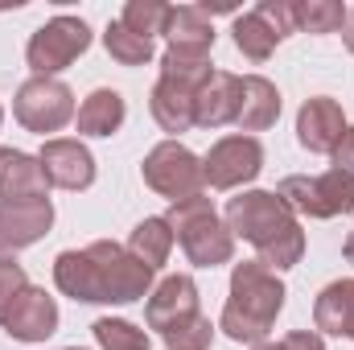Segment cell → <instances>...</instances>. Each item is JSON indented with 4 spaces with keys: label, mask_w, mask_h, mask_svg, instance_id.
<instances>
[{
    "label": "cell",
    "mask_w": 354,
    "mask_h": 350,
    "mask_svg": "<svg viewBox=\"0 0 354 350\" xmlns=\"http://www.w3.org/2000/svg\"><path fill=\"white\" fill-rule=\"evenodd\" d=\"M165 21H169V4H161V0H128L124 17H120V25H128L132 33H140L149 42L157 33H165Z\"/></svg>",
    "instance_id": "cell-27"
},
{
    "label": "cell",
    "mask_w": 354,
    "mask_h": 350,
    "mask_svg": "<svg viewBox=\"0 0 354 350\" xmlns=\"http://www.w3.org/2000/svg\"><path fill=\"white\" fill-rule=\"evenodd\" d=\"M174 227V239L181 243V252L189 256V264L198 268H218L231 264L235 256V235L227 231V223L218 219V210L210 206V198H185L165 214Z\"/></svg>",
    "instance_id": "cell-6"
},
{
    "label": "cell",
    "mask_w": 354,
    "mask_h": 350,
    "mask_svg": "<svg viewBox=\"0 0 354 350\" xmlns=\"http://www.w3.org/2000/svg\"><path fill=\"white\" fill-rule=\"evenodd\" d=\"M214 75L210 54H177L165 50L161 58V79L153 87V120L165 132H189L194 128V103H198V87Z\"/></svg>",
    "instance_id": "cell-5"
},
{
    "label": "cell",
    "mask_w": 354,
    "mask_h": 350,
    "mask_svg": "<svg viewBox=\"0 0 354 350\" xmlns=\"http://www.w3.org/2000/svg\"><path fill=\"white\" fill-rule=\"evenodd\" d=\"M29 288V276H25V268L12 260H0V322H4V313L17 305V297Z\"/></svg>",
    "instance_id": "cell-28"
},
{
    "label": "cell",
    "mask_w": 354,
    "mask_h": 350,
    "mask_svg": "<svg viewBox=\"0 0 354 350\" xmlns=\"http://www.w3.org/2000/svg\"><path fill=\"white\" fill-rule=\"evenodd\" d=\"M140 174H145V181H149L161 198H169L174 206H177V202H185V198H198V194H202V185H206L202 161H198L185 145H177V140L157 145V149L145 157Z\"/></svg>",
    "instance_id": "cell-9"
},
{
    "label": "cell",
    "mask_w": 354,
    "mask_h": 350,
    "mask_svg": "<svg viewBox=\"0 0 354 350\" xmlns=\"http://www.w3.org/2000/svg\"><path fill=\"white\" fill-rule=\"evenodd\" d=\"M235 46H239V54L243 58H252V62H264L268 54L280 46V37H276V29L268 25L264 17L252 8V12H243V17H235Z\"/></svg>",
    "instance_id": "cell-23"
},
{
    "label": "cell",
    "mask_w": 354,
    "mask_h": 350,
    "mask_svg": "<svg viewBox=\"0 0 354 350\" xmlns=\"http://www.w3.org/2000/svg\"><path fill=\"white\" fill-rule=\"evenodd\" d=\"M4 334L8 338H17V342H46L54 330H58V305H54V297L46 293V288H25L21 297H17V305L4 313Z\"/></svg>",
    "instance_id": "cell-12"
},
{
    "label": "cell",
    "mask_w": 354,
    "mask_h": 350,
    "mask_svg": "<svg viewBox=\"0 0 354 350\" xmlns=\"http://www.w3.org/2000/svg\"><path fill=\"white\" fill-rule=\"evenodd\" d=\"M165 37H169V50H177V54H210L214 25L198 4H181V8H169Z\"/></svg>",
    "instance_id": "cell-19"
},
{
    "label": "cell",
    "mask_w": 354,
    "mask_h": 350,
    "mask_svg": "<svg viewBox=\"0 0 354 350\" xmlns=\"http://www.w3.org/2000/svg\"><path fill=\"white\" fill-rule=\"evenodd\" d=\"M346 264H354V231H351V239H346Z\"/></svg>",
    "instance_id": "cell-33"
},
{
    "label": "cell",
    "mask_w": 354,
    "mask_h": 350,
    "mask_svg": "<svg viewBox=\"0 0 354 350\" xmlns=\"http://www.w3.org/2000/svg\"><path fill=\"white\" fill-rule=\"evenodd\" d=\"M280 309H284V284H280V276L260 260L235 264V272H231V297H227L218 330L231 342L260 347L272 334Z\"/></svg>",
    "instance_id": "cell-3"
},
{
    "label": "cell",
    "mask_w": 354,
    "mask_h": 350,
    "mask_svg": "<svg viewBox=\"0 0 354 350\" xmlns=\"http://www.w3.org/2000/svg\"><path fill=\"white\" fill-rule=\"evenodd\" d=\"M50 177L41 169L37 157L8 149L4 165H0V202H46Z\"/></svg>",
    "instance_id": "cell-17"
},
{
    "label": "cell",
    "mask_w": 354,
    "mask_h": 350,
    "mask_svg": "<svg viewBox=\"0 0 354 350\" xmlns=\"http://www.w3.org/2000/svg\"><path fill=\"white\" fill-rule=\"evenodd\" d=\"M145 322H149V330L161 334V342L169 350H210V338H214L210 317H202V309H198V284L185 272L165 276L149 293Z\"/></svg>",
    "instance_id": "cell-4"
},
{
    "label": "cell",
    "mask_w": 354,
    "mask_h": 350,
    "mask_svg": "<svg viewBox=\"0 0 354 350\" xmlns=\"http://www.w3.org/2000/svg\"><path fill=\"white\" fill-rule=\"evenodd\" d=\"M4 153H8V149H0V165H4Z\"/></svg>",
    "instance_id": "cell-35"
},
{
    "label": "cell",
    "mask_w": 354,
    "mask_h": 350,
    "mask_svg": "<svg viewBox=\"0 0 354 350\" xmlns=\"http://www.w3.org/2000/svg\"><path fill=\"white\" fill-rule=\"evenodd\" d=\"M280 116V91L260 75H243L239 79V111H235V128L243 132H264Z\"/></svg>",
    "instance_id": "cell-18"
},
{
    "label": "cell",
    "mask_w": 354,
    "mask_h": 350,
    "mask_svg": "<svg viewBox=\"0 0 354 350\" xmlns=\"http://www.w3.org/2000/svg\"><path fill=\"white\" fill-rule=\"evenodd\" d=\"M342 37H346V50L354 54V8H346V25H342Z\"/></svg>",
    "instance_id": "cell-32"
},
{
    "label": "cell",
    "mask_w": 354,
    "mask_h": 350,
    "mask_svg": "<svg viewBox=\"0 0 354 350\" xmlns=\"http://www.w3.org/2000/svg\"><path fill=\"white\" fill-rule=\"evenodd\" d=\"M12 111L29 132L46 136V132H58L75 120V91L62 79H29L17 91Z\"/></svg>",
    "instance_id": "cell-10"
},
{
    "label": "cell",
    "mask_w": 354,
    "mask_h": 350,
    "mask_svg": "<svg viewBox=\"0 0 354 350\" xmlns=\"http://www.w3.org/2000/svg\"><path fill=\"white\" fill-rule=\"evenodd\" d=\"M235 111H239V75L214 71V75L198 87L194 124H198V128H223V124H235Z\"/></svg>",
    "instance_id": "cell-16"
},
{
    "label": "cell",
    "mask_w": 354,
    "mask_h": 350,
    "mask_svg": "<svg viewBox=\"0 0 354 350\" xmlns=\"http://www.w3.org/2000/svg\"><path fill=\"white\" fill-rule=\"evenodd\" d=\"M54 284L58 293L87 301V305H132L149 297L153 268L140 264L128 248L99 239L83 252H62L54 260Z\"/></svg>",
    "instance_id": "cell-1"
},
{
    "label": "cell",
    "mask_w": 354,
    "mask_h": 350,
    "mask_svg": "<svg viewBox=\"0 0 354 350\" xmlns=\"http://www.w3.org/2000/svg\"><path fill=\"white\" fill-rule=\"evenodd\" d=\"M280 347H284V350H326V342H322L313 330H292Z\"/></svg>",
    "instance_id": "cell-31"
},
{
    "label": "cell",
    "mask_w": 354,
    "mask_h": 350,
    "mask_svg": "<svg viewBox=\"0 0 354 350\" xmlns=\"http://www.w3.org/2000/svg\"><path fill=\"white\" fill-rule=\"evenodd\" d=\"M37 161L50 177V185L58 190H87L95 181V157L83 140H46Z\"/></svg>",
    "instance_id": "cell-15"
},
{
    "label": "cell",
    "mask_w": 354,
    "mask_h": 350,
    "mask_svg": "<svg viewBox=\"0 0 354 350\" xmlns=\"http://www.w3.org/2000/svg\"><path fill=\"white\" fill-rule=\"evenodd\" d=\"M334 169H342V174L354 177V128L342 132V140H338V149H334Z\"/></svg>",
    "instance_id": "cell-30"
},
{
    "label": "cell",
    "mask_w": 354,
    "mask_h": 350,
    "mask_svg": "<svg viewBox=\"0 0 354 350\" xmlns=\"http://www.w3.org/2000/svg\"><path fill=\"white\" fill-rule=\"evenodd\" d=\"M346 132V120H342V103L330 99V95H313L305 99V107L297 111V140L301 149L309 153H334L338 140Z\"/></svg>",
    "instance_id": "cell-14"
},
{
    "label": "cell",
    "mask_w": 354,
    "mask_h": 350,
    "mask_svg": "<svg viewBox=\"0 0 354 350\" xmlns=\"http://www.w3.org/2000/svg\"><path fill=\"white\" fill-rule=\"evenodd\" d=\"M128 252L157 272L161 264L169 260V252H174V227H169V219H145V223H136L132 239H128Z\"/></svg>",
    "instance_id": "cell-22"
},
{
    "label": "cell",
    "mask_w": 354,
    "mask_h": 350,
    "mask_svg": "<svg viewBox=\"0 0 354 350\" xmlns=\"http://www.w3.org/2000/svg\"><path fill=\"white\" fill-rule=\"evenodd\" d=\"M103 46H107V54H111L120 66H145V62L153 58V42H149V37H140V33H132V29H128V25H120V21H111V25H107Z\"/></svg>",
    "instance_id": "cell-25"
},
{
    "label": "cell",
    "mask_w": 354,
    "mask_h": 350,
    "mask_svg": "<svg viewBox=\"0 0 354 350\" xmlns=\"http://www.w3.org/2000/svg\"><path fill=\"white\" fill-rule=\"evenodd\" d=\"M297 4V29L305 33H338L346 25V4L342 0H292Z\"/></svg>",
    "instance_id": "cell-24"
},
{
    "label": "cell",
    "mask_w": 354,
    "mask_h": 350,
    "mask_svg": "<svg viewBox=\"0 0 354 350\" xmlns=\"http://www.w3.org/2000/svg\"><path fill=\"white\" fill-rule=\"evenodd\" d=\"M91 46V29L83 17H54L46 21L29 46H25V58L33 66V79H54L58 71H66L79 54H87Z\"/></svg>",
    "instance_id": "cell-8"
},
{
    "label": "cell",
    "mask_w": 354,
    "mask_h": 350,
    "mask_svg": "<svg viewBox=\"0 0 354 350\" xmlns=\"http://www.w3.org/2000/svg\"><path fill=\"white\" fill-rule=\"evenodd\" d=\"M54 223V206L46 202H0V260L37 243Z\"/></svg>",
    "instance_id": "cell-13"
},
{
    "label": "cell",
    "mask_w": 354,
    "mask_h": 350,
    "mask_svg": "<svg viewBox=\"0 0 354 350\" xmlns=\"http://www.w3.org/2000/svg\"><path fill=\"white\" fill-rule=\"evenodd\" d=\"M256 12L264 17L272 29H276V37H280V42L297 29V4H292V0H264Z\"/></svg>",
    "instance_id": "cell-29"
},
{
    "label": "cell",
    "mask_w": 354,
    "mask_h": 350,
    "mask_svg": "<svg viewBox=\"0 0 354 350\" xmlns=\"http://www.w3.org/2000/svg\"><path fill=\"white\" fill-rule=\"evenodd\" d=\"M313 322H317V330H326L334 338H354V280H334L322 288V297L313 305Z\"/></svg>",
    "instance_id": "cell-20"
},
{
    "label": "cell",
    "mask_w": 354,
    "mask_h": 350,
    "mask_svg": "<svg viewBox=\"0 0 354 350\" xmlns=\"http://www.w3.org/2000/svg\"><path fill=\"white\" fill-rule=\"evenodd\" d=\"M260 169H264V145L256 136H223L202 161V174L214 190H235Z\"/></svg>",
    "instance_id": "cell-11"
},
{
    "label": "cell",
    "mask_w": 354,
    "mask_h": 350,
    "mask_svg": "<svg viewBox=\"0 0 354 350\" xmlns=\"http://www.w3.org/2000/svg\"><path fill=\"white\" fill-rule=\"evenodd\" d=\"M91 334L103 350H149V334L124 317H99L91 326Z\"/></svg>",
    "instance_id": "cell-26"
},
{
    "label": "cell",
    "mask_w": 354,
    "mask_h": 350,
    "mask_svg": "<svg viewBox=\"0 0 354 350\" xmlns=\"http://www.w3.org/2000/svg\"><path fill=\"white\" fill-rule=\"evenodd\" d=\"M292 214H305V219H338V214H354V177L342 169H330V174L317 177H284L280 190H276Z\"/></svg>",
    "instance_id": "cell-7"
},
{
    "label": "cell",
    "mask_w": 354,
    "mask_h": 350,
    "mask_svg": "<svg viewBox=\"0 0 354 350\" xmlns=\"http://www.w3.org/2000/svg\"><path fill=\"white\" fill-rule=\"evenodd\" d=\"M0 124H4V107H0Z\"/></svg>",
    "instance_id": "cell-36"
},
{
    "label": "cell",
    "mask_w": 354,
    "mask_h": 350,
    "mask_svg": "<svg viewBox=\"0 0 354 350\" xmlns=\"http://www.w3.org/2000/svg\"><path fill=\"white\" fill-rule=\"evenodd\" d=\"M66 350H79V347H66Z\"/></svg>",
    "instance_id": "cell-37"
},
{
    "label": "cell",
    "mask_w": 354,
    "mask_h": 350,
    "mask_svg": "<svg viewBox=\"0 0 354 350\" xmlns=\"http://www.w3.org/2000/svg\"><path fill=\"white\" fill-rule=\"evenodd\" d=\"M227 231L243 235L256 252L260 264L272 272L292 268L305 256V231L297 223V214L288 210V202L272 190H248L239 198L227 202Z\"/></svg>",
    "instance_id": "cell-2"
},
{
    "label": "cell",
    "mask_w": 354,
    "mask_h": 350,
    "mask_svg": "<svg viewBox=\"0 0 354 350\" xmlns=\"http://www.w3.org/2000/svg\"><path fill=\"white\" fill-rule=\"evenodd\" d=\"M124 116H128V103L120 91H91L79 107V132L83 136H115L124 128Z\"/></svg>",
    "instance_id": "cell-21"
},
{
    "label": "cell",
    "mask_w": 354,
    "mask_h": 350,
    "mask_svg": "<svg viewBox=\"0 0 354 350\" xmlns=\"http://www.w3.org/2000/svg\"><path fill=\"white\" fill-rule=\"evenodd\" d=\"M252 350H284L280 342H260V347H252Z\"/></svg>",
    "instance_id": "cell-34"
}]
</instances>
